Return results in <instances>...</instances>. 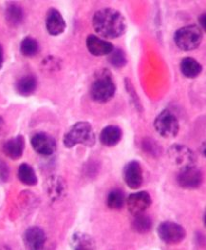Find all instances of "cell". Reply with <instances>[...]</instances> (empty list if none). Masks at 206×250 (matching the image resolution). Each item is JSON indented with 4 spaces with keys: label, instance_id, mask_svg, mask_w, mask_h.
<instances>
[{
    "label": "cell",
    "instance_id": "1",
    "mask_svg": "<svg viewBox=\"0 0 206 250\" xmlns=\"http://www.w3.org/2000/svg\"><path fill=\"white\" fill-rule=\"evenodd\" d=\"M92 26L96 33L107 39H116L127 30V21L121 12L113 8L97 11L92 18Z\"/></svg>",
    "mask_w": 206,
    "mask_h": 250
},
{
    "label": "cell",
    "instance_id": "2",
    "mask_svg": "<svg viewBox=\"0 0 206 250\" xmlns=\"http://www.w3.org/2000/svg\"><path fill=\"white\" fill-rule=\"evenodd\" d=\"M116 93V85L110 70L104 68L98 70L90 86V97L98 103H106L112 100Z\"/></svg>",
    "mask_w": 206,
    "mask_h": 250
},
{
    "label": "cell",
    "instance_id": "3",
    "mask_svg": "<svg viewBox=\"0 0 206 250\" xmlns=\"http://www.w3.org/2000/svg\"><path fill=\"white\" fill-rule=\"evenodd\" d=\"M96 137L91 125L88 122H79L66 132L63 137V145L67 148H72L77 145L93 146Z\"/></svg>",
    "mask_w": 206,
    "mask_h": 250
},
{
    "label": "cell",
    "instance_id": "4",
    "mask_svg": "<svg viewBox=\"0 0 206 250\" xmlns=\"http://www.w3.org/2000/svg\"><path fill=\"white\" fill-rule=\"evenodd\" d=\"M203 30L195 24L179 28L174 35V41L177 47L182 51L197 49L203 41Z\"/></svg>",
    "mask_w": 206,
    "mask_h": 250
},
{
    "label": "cell",
    "instance_id": "5",
    "mask_svg": "<svg viewBox=\"0 0 206 250\" xmlns=\"http://www.w3.org/2000/svg\"><path fill=\"white\" fill-rule=\"evenodd\" d=\"M153 127L162 138L173 139L179 132V122L172 111L165 109L155 118Z\"/></svg>",
    "mask_w": 206,
    "mask_h": 250
},
{
    "label": "cell",
    "instance_id": "6",
    "mask_svg": "<svg viewBox=\"0 0 206 250\" xmlns=\"http://www.w3.org/2000/svg\"><path fill=\"white\" fill-rule=\"evenodd\" d=\"M159 239L167 245H178L186 237L185 229L178 223L173 221L161 222L157 227Z\"/></svg>",
    "mask_w": 206,
    "mask_h": 250
},
{
    "label": "cell",
    "instance_id": "7",
    "mask_svg": "<svg viewBox=\"0 0 206 250\" xmlns=\"http://www.w3.org/2000/svg\"><path fill=\"white\" fill-rule=\"evenodd\" d=\"M168 157L172 164L180 169L194 167L197 162L195 153L186 146L173 145L168 149Z\"/></svg>",
    "mask_w": 206,
    "mask_h": 250
},
{
    "label": "cell",
    "instance_id": "8",
    "mask_svg": "<svg viewBox=\"0 0 206 250\" xmlns=\"http://www.w3.org/2000/svg\"><path fill=\"white\" fill-rule=\"evenodd\" d=\"M31 145L34 150L42 156H51L55 153L57 143L55 139L45 132H37L31 138Z\"/></svg>",
    "mask_w": 206,
    "mask_h": 250
},
{
    "label": "cell",
    "instance_id": "9",
    "mask_svg": "<svg viewBox=\"0 0 206 250\" xmlns=\"http://www.w3.org/2000/svg\"><path fill=\"white\" fill-rule=\"evenodd\" d=\"M203 179V172L196 166L180 169L177 177L178 185L186 189H195L201 187Z\"/></svg>",
    "mask_w": 206,
    "mask_h": 250
},
{
    "label": "cell",
    "instance_id": "10",
    "mask_svg": "<svg viewBox=\"0 0 206 250\" xmlns=\"http://www.w3.org/2000/svg\"><path fill=\"white\" fill-rule=\"evenodd\" d=\"M123 178L127 186L132 189H137L143 184V169L138 161L127 163L123 168Z\"/></svg>",
    "mask_w": 206,
    "mask_h": 250
},
{
    "label": "cell",
    "instance_id": "11",
    "mask_svg": "<svg viewBox=\"0 0 206 250\" xmlns=\"http://www.w3.org/2000/svg\"><path fill=\"white\" fill-rule=\"evenodd\" d=\"M151 205V197L147 191H138L131 193L127 198L129 212L132 216L144 214Z\"/></svg>",
    "mask_w": 206,
    "mask_h": 250
},
{
    "label": "cell",
    "instance_id": "12",
    "mask_svg": "<svg viewBox=\"0 0 206 250\" xmlns=\"http://www.w3.org/2000/svg\"><path fill=\"white\" fill-rule=\"evenodd\" d=\"M45 243V232L38 226H31L23 234V244L27 250H42Z\"/></svg>",
    "mask_w": 206,
    "mask_h": 250
},
{
    "label": "cell",
    "instance_id": "13",
    "mask_svg": "<svg viewBox=\"0 0 206 250\" xmlns=\"http://www.w3.org/2000/svg\"><path fill=\"white\" fill-rule=\"evenodd\" d=\"M86 43L89 53L96 57L107 56L111 54L112 51L114 49V45L112 42L92 34L88 36Z\"/></svg>",
    "mask_w": 206,
    "mask_h": 250
},
{
    "label": "cell",
    "instance_id": "14",
    "mask_svg": "<svg viewBox=\"0 0 206 250\" xmlns=\"http://www.w3.org/2000/svg\"><path fill=\"white\" fill-rule=\"evenodd\" d=\"M46 30L51 36H59L65 31L66 22L59 10L50 8L46 14Z\"/></svg>",
    "mask_w": 206,
    "mask_h": 250
},
{
    "label": "cell",
    "instance_id": "15",
    "mask_svg": "<svg viewBox=\"0 0 206 250\" xmlns=\"http://www.w3.org/2000/svg\"><path fill=\"white\" fill-rule=\"evenodd\" d=\"M25 147V141L24 137L21 135H18L17 137L11 138L6 141L3 145V152L6 156L10 158L11 160H19L20 159Z\"/></svg>",
    "mask_w": 206,
    "mask_h": 250
},
{
    "label": "cell",
    "instance_id": "16",
    "mask_svg": "<svg viewBox=\"0 0 206 250\" xmlns=\"http://www.w3.org/2000/svg\"><path fill=\"white\" fill-rule=\"evenodd\" d=\"M45 190L52 201H57L65 195L66 183L60 176L53 175L47 179Z\"/></svg>",
    "mask_w": 206,
    "mask_h": 250
},
{
    "label": "cell",
    "instance_id": "17",
    "mask_svg": "<svg viewBox=\"0 0 206 250\" xmlns=\"http://www.w3.org/2000/svg\"><path fill=\"white\" fill-rule=\"evenodd\" d=\"M123 136L121 128L117 125H108L100 133V142L108 147L117 146Z\"/></svg>",
    "mask_w": 206,
    "mask_h": 250
},
{
    "label": "cell",
    "instance_id": "18",
    "mask_svg": "<svg viewBox=\"0 0 206 250\" xmlns=\"http://www.w3.org/2000/svg\"><path fill=\"white\" fill-rule=\"evenodd\" d=\"M70 247L72 248V250H95L96 245L92 237L86 233L77 232L71 237Z\"/></svg>",
    "mask_w": 206,
    "mask_h": 250
},
{
    "label": "cell",
    "instance_id": "19",
    "mask_svg": "<svg viewBox=\"0 0 206 250\" xmlns=\"http://www.w3.org/2000/svg\"><path fill=\"white\" fill-rule=\"evenodd\" d=\"M180 70L185 77L194 79L201 74L203 66L196 59L192 57H185L180 62Z\"/></svg>",
    "mask_w": 206,
    "mask_h": 250
},
{
    "label": "cell",
    "instance_id": "20",
    "mask_svg": "<svg viewBox=\"0 0 206 250\" xmlns=\"http://www.w3.org/2000/svg\"><path fill=\"white\" fill-rule=\"evenodd\" d=\"M37 87V78L34 75H25L16 83V91L21 96H30L34 94Z\"/></svg>",
    "mask_w": 206,
    "mask_h": 250
},
{
    "label": "cell",
    "instance_id": "21",
    "mask_svg": "<svg viewBox=\"0 0 206 250\" xmlns=\"http://www.w3.org/2000/svg\"><path fill=\"white\" fill-rule=\"evenodd\" d=\"M5 19L9 25L17 27L23 22L24 11L17 4H10L5 11Z\"/></svg>",
    "mask_w": 206,
    "mask_h": 250
},
{
    "label": "cell",
    "instance_id": "22",
    "mask_svg": "<svg viewBox=\"0 0 206 250\" xmlns=\"http://www.w3.org/2000/svg\"><path fill=\"white\" fill-rule=\"evenodd\" d=\"M19 180L26 186H36L37 184V177L34 168L27 163H23L18 169Z\"/></svg>",
    "mask_w": 206,
    "mask_h": 250
},
{
    "label": "cell",
    "instance_id": "23",
    "mask_svg": "<svg viewBox=\"0 0 206 250\" xmlns=\"http://www.w3.org/2000/svg\"><path fill=\"white\" fill-rule=\"evenodd\" d=\"M125 204V194L120 188L112 189L107 196V205L111 210H120Z\"/></svg>",
    "mask_w": 206,
    "mask_h": 250
},
{
    "label": "cell",
    "instance_id": "24",
    "mask_svg": "<svg viewBox=\"0 0 206 250\" xmlns=\"http://www.w3.org/2000/svg\"><path fill=\"white\" fill-rule=\"evenodd\" d=\"M152 227V220L144 214L134 216L132 221V228L136 233L139 234H147Z\"/></svg>",
    "mask_w": 206,
    "mask_h": 250
},
{
    "label": "cell",
    "instance_id": "25",
    "mask_svg": "<svg viewBox=\"0 0 206 250\" xmlns=\"http://www.w3.org/2000/svg\"><path fill=\"white\" fill-rule=\"evenodd\" d=\"M39 51V45L36 39L32 37H26L21 41L20 52L25 57H34Z\"/></svg>",
    "mask_w": 206,
    "mask_h": 250
},
{
    "label": "cell",
    "instance_id": "26",
    "mask_svg": "<svg viewBox=\"0 0 206 250\" xmlns=\"http://www.w3.org/2000/svg\"><path fill=\"white\" fill-rule=\"evenodd\" d=\"M108 60L112 66H114L116 68L124 67L128 62L125 52L121 48H115V47L112 51V53L109 54Z\"/></svg>",
    "mask_w": 206,
    "mask_h": 250
},
{
    "label": "cell",
    "instance_id": "27",
    "mask_svg": "<svg viewBox=\"0 0 206 250\" xmlns=\"http://www.w3.org/2000/svg\"><path fill=\"white\" fill-rule=\"evenodd\" d=\"M125 86H126V90L128 92V94L130 95V98L131 100L132 101L133 105L135 106V108L137 109V111H141L142 110V106H141V103H140V100H139V97L136 94V91L131 83V81L129 79V78H126L125 80Z\"/></svg>",
    "mask_w": 206,
    "mask_h": 250
},
{
    "label": "cell",
    "instance_id": "28",
    "mask_svg": "<svg viewBox=\"0 0 206 250\" xmlns=\"http://www.w3.org/2000/svg\"><path fill=\"white\" fill-rule=\"evenodd\" d=\"M142 148L145 152L152 156H158L161 151V147L152 139H144L142 142Z\"/></svg>",
    "mask_w": 206,
    "mask_h": 250
},
{
    "label": "cell",
    "instance_id": "29",
    "mask_svg": "<svg viewBox=\"0 0 206 250\" xmlns=\"http://www.w3.org/2000/svg\"><path fill=\"white\" fill-rule=\"evenodd\" d=\"M60 60L59 58L49 55L48 57L44 58L43 61L41 62V66L44 70H48V71H56L59 70L60 68Z\"/></svg>",
    "mask_w": 206,
    "mask_h": 250
},
{
    "label": "cell",
    "instance_id": "30",
    "mask_svg": "<svg viewBox=\"0 0 206 250\" xmlns=\"http://www.w3.org/2000/svg\"><path fill=\"white\" fill-rule=\"evenodd\" d=\"M10 167L2 159H0V183H6L10 179Z\"/></svg>",
    "mask_w": 206,
    "mask_h": 250
},
{
    "label": "cell",
    "instance_id": "31",
    "mask_svg": "<svg viewBox=\"0 0 206 250\" xmlns=\"http://www.w3.org/2000/svg\"><path fill=\"white\" fill-rule=\"evenodd\" d=\"M206 14H202L200 17H199V23H200V28L203 29V30H206Z\"/></svg>",
    "mask_w": 206,
    "mask_h": 250
},
{
    "label": "cell",
    "instance_id": "32",
    "mask_svg": "<svg viewBox=\"0 0 206 250\" xmlns=\"http://www.w3.org/2000/svg\"><path fill=\"white\" fill-rule=\"evenodd\" d=\"M5 129H6V124H5V121L2 117H0V137L3 135V133L5 132Z\"/></svg>",
    "mask_w": 206,
    "mask_h": 250
},
{
    "label": "cell",
    "instance_id": "33",
    "mask_svg": "<svg viewBox=\"0 0 206 250\" xmlns=\"http://www.w3.org/2000/svg\"><path fill=\"white\" fill-rule=\"evenodd\" d=\"M3 63H4V52H3V48L0 45V70L3 67Z\"/></svg>",
    "mask_w": 206,
    "mask_h": 250
},
{
    "label": "cell",
    "instance_id": "34",
    "mask_svg": "<svg viewBox=\"0 0 206 250\" xmlns=\"http://www.w3.org/2000/svg\"><path fill=\"white\" fill-rule=\"evenodd\" d=\"M202 154H203V156L206 157V143H204L203 144V146H202Z\"/></svg>",
    "mask_w": 206,
    "mask_h": 250
}]
</instances>
